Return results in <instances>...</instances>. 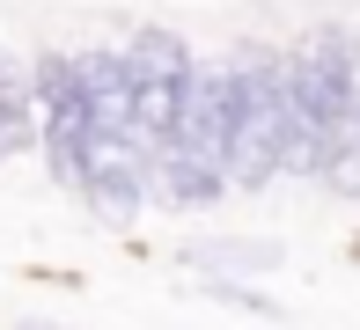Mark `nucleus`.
Returning a JSON list of instances; mask_svg holds the SVG:
<instances>
[{"mask_svg":"<svg viewBox=\"0 0 360 330\" xmlns=\"http://www.w3.org/2000/svg\"><path fill=\"white\" fill-rule=\"evenodd\" d=\"M81 191L110 220H133V206L147 191V147L125 140V132H89V147H81Z\"/></svg>","mask_w":360,"mask_h":330,"instance_id":"obj_3","label":"nucleus"},{"mask_svg":"<svg viewBox=\"0 0 360 330\" xmlns=\"http://www.w3.org/2000/svg\"><path fill=\"white\" fill-rule=\"evenodd\" d=\"M221 184L265 191L287 169V103H280V59L243 52L221 66Z\"/></svg>","mask_w":360,"mask_h":330,"instance_id":"obj_1","label":"nucleus"},{"mask_svg":"<svg viewBox=\"0 0 360 330\" xmlns=\"http://www.w3.org/2000/svg\"><path fill=\"white\" fill-rule=\"evenodd\" d=\"M37 140V103H30V74L0 52V161L22 154V147Z\"/></svg>","mask_w":360,"mask_h":330,"instance_id":"obj_4","label":"nucleus"},{"mask_svg":"<svg viewBox=\"0 0 360 330\" xmlns=\"http://www.w3.org/2000/svg\"><path fill=\"white\" fill-rule=\"evenodd\" d=\"M228 184L206 154H184V147H162V198L169 206H214Z\"/></svg>","mask_w":360,"mask_h":330,"instance_id":"obj_5","label":"nucleus"},{"mask_svg":"<svg viewBox=\"0 0 360 330\" xmlns=\"http://www.w3.org/2000/svg\"><path fill=\"white\" fill-rule=\"evenodd\" d=\"M280 103H287V161L316 169L323 140L360 103V44L346 29H316L280 59Z\"/></svg>","mask_w":360,"mask_h":330,"instance_id":"obj_2","label":"nucleus"}]
</instances>
